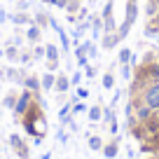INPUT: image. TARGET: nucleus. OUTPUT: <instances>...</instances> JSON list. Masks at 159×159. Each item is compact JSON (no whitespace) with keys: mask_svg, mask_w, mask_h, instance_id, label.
<instances>
[{"mask_svg":"<svg viewBox=\"0 0 159 159\" xmlns=\"http://www.w3.org/2000/svg\"><path fill=\"white\" fill-rule=\"evenodd\" d=\"M119 75H122L124 80H131L134 77V66L131 63H119Z\"/></svg>","mask_w":159,"mask_h":159,"instance_id":"4be33fe9","label":"nucleus"},{"mask_svg":"<svg viewBox=\"0 0 159 159\" xmlns=\"http://www.w3.org/2000/svg\"><path fill=\"white\" fill-rule=\"evenodd\" d=\"M10 143H12V148H14V152L19 154L21 159H28V148L24 145V140L19 138V136H12L10 138Z\"/></svg>","mask_w":159,"mask_h":159,"instance_id":"f8f14e48","label":"nucleus"},{"mask_svg":"<svg viewBox=\"0 0 159 159\" xmlns=\"http://www.w3.org/2000/svg\"><path fill=\"white\" fill-rule=\"evenodd\" d=\"M117 45H119L117 30H115V33H103V35H101V49L110 52V49H115V47H117Z\"/></svg>","mask_w":159,"mask_h":159,"instance_id":"0eeeda50","label":"nucleus"},{"mask_svg":"<svg viewBox=\"0 0 159 159\" xmlns=\"http://www.w3.org/2000/svg\"><path fill=\"white\" fill-rule=\"evenodd\" d=\"M140 98H143L145 105H150V108L157 112V110H159V82H157V84H150L148 89L140 94Z\"/></svg>","mask_w":159,"mask_h":159,"instance_id":"7ed1b4c3","label":"nucleus"},{"mask_svg":"<svg viewBox=\"0 0 159 159\" xmlns=\"http://www.w3.org/2000/svg\"><path fill=\"white\" fill-rule=\"evenodd\" d=\"M12 21H14L16 26H30L33 24V16L26 14V12H16V14H12Z\"/></svg>","mask_w":159,"mask_h":159,"instance_id":"dca6fc26","label":"nucleus"},{"mask_svg":"<svg viewBox=\"0 0 159 159\" xmlns=\"http://www.w3.org/2000/svg\"><path fill=\"white\" fill-rule=\"evenodd\" d=\"M82 73H84V77H87V80H94V77H96V68H94L91 63H87L84 68H82Z\"/></svg>","mask_w":159,"mask_h":159,"instance_id":"c756f323","label":"nucleus"},{"mask_svg":"<svg viewBox=\"0 0 159 159\" xmlns=\"http://www.w3.org/2000/svg\"><path fill=\"white\" fill-rule=\"evenodd\" d=\"M89 21H91V30H89L91 38L98 40L101 35H103V19H101V16H94V14H91V16H89Z\"/></svg>","mask_w":159,"mask_h":159,"instance_id":"9b49d317","label":"nucleus"},{"mask_svg":"<svg viewBox=\"0 0 159 159\" xmlns=\"http://www.w3.org/2000/svg\"><path fill=\"white\" fill-rule=\"evenodd\" d=\"M131 56H134V52L129 47H122L117 52V63H131Z\"/></svg>","mask_w":159,"mask_h":159,"instance_id":"a211bd4d","label":"nucleus"},{"mask_svg":"<svg viewBox=\"0 0 159 159\" xmlns=\"http://www.w3.org/2000/svg\"><path fill=\"white\" fill-rule=\"evenodd\" d=\"M70 110H73V103H70V101H66V103L61 105V110H59V119H61V122L70 115Z\"/></svg>","mask_w":159,"mask_h":159,"instance_id":"393cba45","label":"nucleus"},{"mask_svg":"<svg viewBox=\"0 0 159 159\" xmlns=\"http://www.w3.org/2000/svg\"><path fill=\"white\" fill-rule=\"evenodd\" d=\"M45 59H47V70L49 73H56L61 66V49L56 45H45Z\"/></svg>","mask_w":159,"mask_h":159,"instance_id":"f03ea898","label":"nucleus"},{"mask_svg":"<svg viewBox=\"0 0 159 159\" xmlns=\"http://www.w3.org/2000/svg\"><path fill=\"white\" fill-rule=\"evenodd\" d=\"M82 77H84V73H82V70H75V73L70 75V84H73V87H80Z\"/></svg>","mask_w":159,"mask_h":159,"instance_id":"bb28decb","label":"nucleus"},{"mask_svg":"<svg viewBox=\"0 0 159 159\" xmlns=\"http://www.w3.org/2000/svg\"><path fill=\"white\" fill-rule=\"evenodd\" d=\"M108 129H110V134H117V131H119V124H117V119H115V122H112V124H108Z\"/></svg>","mask_w":159,"mask_h":159,"instance_id":"473e14b6","label":"nucleus"},{"mask_svg":"<svg viewBox=\"0 0 159 159\" xmlns=\"http://www.w3.org/2000/svg\"><path fill=\"white\" fill-rule=\"evenodd\" d=\"M40 35H42V28H40L38 24H30L28 30H26V38H28V42L38 45V42H40Z\"/></svg>","mask_w":159,"mask_h":159,"instance_id":"ddd939ff","label":"nucleus"},{"mask_svg":"<svg viewBox=\"0 0 159 159\" xmlns=\"http://www.w3.org/2000/svg\"><path fill=\"white\" fill-rule=\"evenodd\" d=\"M157 12H159V7L154 5L152 0H145V16H148V19H152V16L157 14Z\"/></svg>","mask_w":159,"mask_h":159,"instance_id":"5701e85b","label":"nucleus"},{"mask_svg":"<svg viewBox=\"0 0 159 159\" xmlns=\"http://www.w3.org/2000/svg\"><path fill=\"white\" fill-rule=\"evenodd\" d=\"M54 82H56V73H49V70L40 77V84H42V89H45V91H52V89H54Z\"/></svg>","mask_w":159,"mask_h":159,"instance_id":"4468645a","label":"nucleus"},{"mask_svg":"<svg viewBox=\"0 0 159 159\" xmlns=\"http://www.w3.org/2000/svg\"><path fill=\"white\" fill-rule=\"evenodd\" d=\"M75 94H77V98L80 101H84V98H89V89H87V87H75Z\"/></svg>","mask_w":159,"mask_h":159,"instance_id":"7c9ffc66","label":"nucleus"},{"mask_svg":"<svg viewBox=\"0 0 159 159\" xmlns=\"http://www.w3.org/2000/svg\"><path fill=\"white\" fill-rule=\"evenodd\" d=\"M157 35H159V28L152 24V21H148L145 28H143V38H157Z\"/></svg>","mask_w":159,"mask_h":159,"instance_id":"412c9836","label":"nucleus"},{"mask_svg":"<svg viewBox=\"0 0 159 159\" xmlns=\"http://www.w3.org/2000/svg\"><path fill=\"white\" fill-rule=\"evenodd\" d=\"M59 40H61V54H68L70 52V38H68V33H66L63 28L59 30Z\"/></svg>","mask_w":159,"mask_h":159,"instance_id":"6ab92c4d","label":"nucleus"},{"mask_svg":"<svg viewBox=\"0 0 159 159\" xmlns=\"http://www.w3.org/2000/svg\"><path fill=\"white\" fill-rule=\"evenodd\" d=\"M5 56L10 61H19V49H16V47H7L5 49Z\"/></svg>","mask_w":159,"mask_h":159,"instance_id":"cd10ccee","label":"nucleus"},{"mask_svg":"<svg viewBox=\"0 0 159 159\" xmlns=\"http://www.w3.org/2000/svg\"><path fill=\"white\" fill-rule=\"evenodd\" d=\"M148 21H152V24H154V26H157V28H159V12H157V14L152 16V19H148Z\"/></svg>","mask_w":159,"mask_h":159,"instance_id":"f704fd0d","label":"nucleus"},{"mask_svg":"<svg viewBox=\"0 0 159 159\" xmlns=\"http://www.w3.org/2000/svg\"><path fill=\"white\" fill-rule=\"evenodd\" d=\"M42 2H45V5H52V7H59V10H66L70 0H42Z\"/></svg>","mask_w":159,"mask_h":159,"instance_id":"a878e982","label":"nucleus"},{"mask_svg":"<svg viewBox=\"0 0 159 159\" xmlns=\"http://www.w3.org/2000/svg\"><path fill=\"white\" fill-rule=\"evenodd\" d=\"M152 2H154V5H157V7H159V0H152Z\"/></svg>","mask_w":159,"mask_h":159,"instance_id":"e433bc0d","label":"nucleus"},{"mask_svg":"<svg viewBox=\"0 0 159 159\" xmlns=\"http://www.w3.org/2000/svg\"><path fill=\"white\" fill-rule=\"evenodd\" d=\"M101 84H103V89H105V91L115 89V70H105L103 77H101Z\"/></svg>","mask_w":159,"mask_h":159,"instance_id":"2eb2a0df","label":"nucleus"},{"mask_svg":"<svg viewBox=\"0 0 159 159\" xmlns=\"http://www.w3.org/2000/svg\"><path fill=\"white\" fill-rule=\"evenodd\" d=\"M70 77L66 73H56V82H54V91H59V94H68L70 91Z\"/></svg>","mask_w":159,"mask_h":159,"instance_id":"423d86ee","label":"nucleus"},{"mask_svg":"<svg viewBox=\"0 0 159 159\" xmlns=\"http://www.w3.org/2000/svg\"><path fill=\"white\" fill-rule=\"evenodd\" d=\"M59 140H61V143H66V140H68V134H66V131H63V129H61V131H59Z\"/></svg>","mask_w":159,"mask_h":159,"instance_id":"72a5a7b5","label":"nucleus"},{"mask_svg":"<svg viewBox=\"0 0 159 159\" xmlns=\"http://www.w3.org/2000/svg\"><path fill=\"white\" fill-rule=\"evenodd\" d=\"M16 98H19V96H16L14 91H10V94L5 96V105H7V108H12V110H14V105H16Z\"/></svg>","mask_w":159,"mask_h":159,"instance_id":"c85d7f7f","label":"nucleus"},{"mask_svg":"<svg viewBox=\"0 0 159 159\" xmlns=\"http://www.w3.org/2000/svg\"><path fill=\"white\" fill-rule=\"evenodd\" d=\"M33 101H35V94L26 89L24 94H21L19 98H16V105H14V112H16V117H24V115H26V110L30 108V103H33Z\"/></svg>","mask_w":159,"mask_h":159,"instance_id":"39448f33","label":"nucleus"},{"mask_svg":"<svg viewBox=\"0 0 159 159\" xmlns=\"http://www.w3.org/2000/svg\"><path fill=\"white\" fill-rule=\"evenodd\" d=\"M87 110H89V108H87L82 101H75V103H73V110H70V115L75 117V115H82V112H87Z\"/></svg>","mask_w":159,"mask_h":159,"instance_id":"b1692460","label":"nucleus"},{"mask_svg":"<svg viewBox=\"0 0 159 159\" xmlns=\"http://www.w3.org/2000/svg\"><path fill=\"white\" fill-rule=\"evenodd\" d=\"M103 138L101 136H89V150H94V152H101L103 150Z\"/></svg>","mask_w":159,"mask_h":159,"instance_id":"aec40b11","label":"nucleus"},{"mask_svg":"<svg viewBox=\"0 0 159 159\" xmlns=\"http://www.w3.org/2000/svg\"><path fill=\"white\" fill-rule=\"evenodd\" d=\"M5 19H7V14H5V12H0V24H2Z\"/></svg>","mask_w":159,"mask_h":159,"instance_id":"c9c22d12","label":"nucleus"},{"mask_svg":"<svg viewBox=\"0 0 159 159\" xmlns=\"http://www.w3.org/2000/svg\"><path fill=\"white\" fill-rule=\"evenodd\" d=\"M101 152H103V157H105V159H115V157L119 154V138L108 140V143L103 145V150H101Z\"/></svg>","mask_w":159,"mask_h":159,"instance_id":"6e6552de","label":"nucleus"},{"mask_svg":"<svg viewBox=\"0 0 159 159\" xmlns=\"http://www.w3.org/2000/svg\"><path fill=\"white\" fill-rule=\"evenodd\" d=\"M24 87H26L28 91H33L35 96H38V91L42 89V84H40V77H38V75H26V77H24Z\"/></svg>","mask_w":159,"mask_h":159,"instance_id":"9d476101","label":"nucleus"},{"mask_svg":"<svg viewBox=\"0 0 159 159\" xmlns=\"http://www.w3.org/2000/svg\"><path fill=\"white\" fill-rule=\"evenodd\" d=\"M87 117H89L91 124H98V122H103V105H101V103L91 105V108L87 110Z\"/></svg>","mask_w":159,"mask_h":159,"instance_id":"1a4fd4ad","label":"nucleus"},{"mask_svg":"<svg viewBox=\"0 0 159 159\" xmlns=\"http://www.w3.org/2000/svg\"><path fill=\"white\" fill-rule=\"evenodd\" d=\"M24 129H26V134L33 136V138H42L45 131H47V119H45V112L40 108L38 98L30 103V108L26 110V115H24Z\"/></svg>","mask_w":159,"mask_h":159,"instance_id":"f257e3e1","label":"nucleus"},{"mask_svg":"<svg viewBox=\"0 0 159 159\" xmlns=\"http://www.w3.org/2000/svg\"><path fill=\"white\" fill-rule=\"evenodd\" d=\"M138 14H140L138 0H126V2H124V19H122V24L134 26V24H136V19H138Z\"/></svg>","mask_w":159,"mask_h":159,"instance_id":"20e7f679","label":"nucleus"},{"mask_svg":"<svg viewBox=\"0 0 159 159\" xmlns=\"http://www.w3.org/2000/svg\"><path fill=\"white\" fill-rule=\"evenodd\" d=\"M33 24H38L40 28H47V26H49V14H47V12H35Z\"/></svg>","mask_w":159,"mask_h":159,"instance_id":"f3484780","label":"nucleus"},{"mask_svg":"<svg viewBox=\"0 0 159 159\" xmlns=\"http://www.w3.org/2000/svg\"><path fill=\"white\" fill-rule=\"evenodd\" d=\"M33 59H45V47H42V45L33 47Z\"/></svg>","mask_w":159,"mask_h":159,"instance_id":"2f4dec72","label":"nucleus"}]
</instances>
